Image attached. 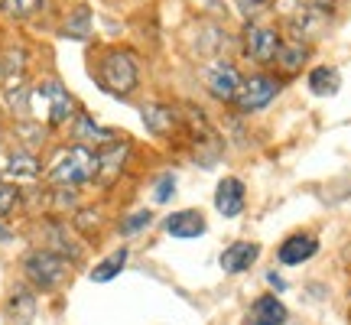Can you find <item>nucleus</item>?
Instances as JSON below:
<instances>
[{
	"instance_id": "obj_1",
	"label": "nucleus",
	"mask_w": 351,
	"mask_h": 325,
	"mask_svg": "<svg viewBox=\"0 0 351 325\" xmlns=\"http://www.w3.org/2000/svg\"><path fill=\"white\" fill-rule=\"evenodd\" d=\"M95 176H98V150H91L85 143H72V147H62L52 156L49 169H46V182L78 189L95 182Z\"/></svg>"
},
{
	"instance_id": "obj_2",
	"label": "nucleus",
	"mask_w": 351,
	"mask_h": 325,
	"mask_svg": "<svg viewBox=\"0 0 351 325\" xmlns=\"http://www.w3.org/2000/svg\"><path fill=\"white\" fill-rule=\"evenodd\" d=\"M20 267H23V280L36 289V293H56V289H62L65 283H69V276H72V261L49 248L26 250Z\"/></svg>"
},
{
	"instance_id": "obj_3",
	"label": "nucleus",
	"mask_w": 351,
	"mask_h": 325,
	"mask_svg": "<svg viewBox=\"0 0 351 325\" xmlns=\"http://www.w3.org/2000/svg\"><path fill=\"white\" fill-rule=\"evenodd\" d=\"M98 82L108 95H114V98H130L140 85L137 56L127 52V49L104 52V59L98 62Z\"/></svg>"
},
{
	"instance_id": "obj_4",
	"label": "nucleus",
	"mask_w": 351,
	"mask_h": 325,
	"mask_svg": "<svg viewBox=\"0 0 351 325\" xmlns=\"http://www.w3.org/2000/svg\"><path fill=\"white\" fill-rule=\"evenodd\" d=\"M36 108H43L39 114L46 117V127H49V130L69 127L78 114V104H75V98H72V91H69L59 78H46V82L33 85V114H36Z\"/></svg>"
},
{
	"instance_id": "obj_5",
	"label": "nucleus",
	"mask_w": 351,
	"mask_h": 325,
	"mask_svg": "<svg viewBox=\"0 0 351 325\" xmlns=\"http://www.w3.org/2000/svg\"><path fill=\"white\" fill-rule=\"evenodd\" d=\"M280 78L276 75H267V72H257V75L251 78H244L241 82V91H238V98H234V108H238L241 114H257L263 111L270 101L280 95Z\"/></svg>"
},
{
	"instance_id": "obj_6",
	"label": "nucleus",
	"mask_w": 351,
	"mask_h": 325,
	"mask_svg": "<svg viewBox=\"0 0 351 325\" xmlns=\"http://www.w3.org/2000/svg\"><path fill=\"white\" fill-rule=\"evenodd\" d=\"M130 150H134L130 140H121V137L98 150V176H95V182H98L101 189H111L114 182L121 179L127 160H130Z\"/></svg>"
},
{
	"instance_id": "obj_7",
	"label": "nucleus",
	"mask_w": 351,
	"mask_h": 325,
	"mask_svg": "<svg viewBox=\"0 0 351 325\" xmlns=\"http://www.w3.org/2000/svg\"><path fill=\"white\" fill-rule=\"evenodd\" d=\"M280 43H283L280 33L270 29V26L247 23V29H244V52H247L257 65H274L276 52H280Z\"/></svg>"
},
{
	"instance_id": "obj_8",
	"label": "nucleus",
	"mask_w": 351,
	"mask_h": 325,
	"mask_svg": "<svg viewBox=\"0 0 351 325\" xmlns=\"http://www.w3.org/2000/svg\"><path fill=\"white\" fill-rule=\"evenodd\" d=\"M241 82L244 78H241V72L231 62H215L205 69V88L221 104H228V101L234 104V98H238V91H241Z\"/></svg>"
},
{
	"instance_id": "obj_9",
	"label": "nucleus",
	"mask_w": 351,
	"mask_h": 325,
	"mask_svg": "<svg viewBox=\"0 0 351 325\" xmlns=\"http://www.w3.org/2000/svg\"><path fill=\"white\" fill-rule=\"evenodd\" d=\"M69 137L75 140V143H85V147H91V150H95V147L101 150V147L114 143V140H117V134H114V130H108V127H101L98 121L91 117V114L78 111L75 121L69 124Z\"/></svg>"
},
{
	"instance_id": "obj_10",
	"label": "nucleus",
	"mask_w": 351,
	"mask_h": 325,
	"mask_svg": "<svg viewBox=\"0 0 351 325\" xmlns=\"http://www.w3.org/2000/svg\"><path fill=\"white\" fill-rule=\"evenodd\" d=\"M244 205H247V189L241 182L238 176H225L218 189H215V208L218 215H225V218H238L244 212Z\"/></svg>"
},
{
	"instance_id": "obj_11",
	"label": "nucleus",
	"mask_w": 351,
	"mask_h": 325,
	"mask_svg": "<svg viewBox=\"0 0 351 325\" xmlns=\"http://www.w3.org/2000/svg\"><path fill=\"white\" fill-rule=\"evenodd\" d=\"M326 26H328V16H326V10H319V7H306V10H300L296 16L287 20V29L293 33V39H296V43H306V46H309V39L326 36Z\"/></svg>"
},
{
	"instance_id": "obj_12",
	"label": "nucleus",
	"mask_w": 351,
	"mask_h": 325,
	"mask_svg": "<svg viewBox=\"0 0 351 325\" xmlns=\"http://www.w3.org/2000/svg\"><path fill=\"white\" fill-rule=\"evenodd\" d=\"M163 228H166V234H173L176 241H195V238H202V234L208 231L205 215L195 212V208H182V212L166 215Z\"/></svg>"
},
{
	"instance_id": "obj_13",
	"label": "nucleus",
	"mask_w": 351,
	"mask_h": 325,
	"mask_svg": "<svg viewBox=\"0 0 351 325\" xmlns=\"http://www.w3.org/2000/svg\"><path fill=\"white\" fill-rule=\"evenodd\" d=\"M140 121H143V127L150 130L153 137H169L176 127H179V111L169 108V104H156V101H150V104L140 108Z\"/></svg>"
},
{
	"instance_id": "obj_14",
	"label": "nucleus",
	"mask_w": 351,
	"mask_h": 325,
	"mask_svg": "<svg viewBox=\"0 0 351 325\" xmlns=\"http://www.w3.org/2000/svg\"><path fill=\"white\" fill-rule=\"evenodd\" d=\"M257 257H261V244H254V241H231L221 250V267H225V274H244V270H251V263Z\"/></svg>"
},
{
	"instance_id": "obj_15",
	"label": "nucleus",
	"mask_w": 351,
	"mask_h": 325,
	"mask_svg": "<svg viewBox=\"0 0 351 325\" xmlns=\"http://www.w3.org/2000/svg\"><path fill=\"white\" fill-rule=\"evenodd\" d=\"M315 254H319V241H315L313 234H293V238H287L280 244V250H276V257H280L283 267H300V263H306L309 257H315Z\"/></svg>"
},
{
	"instance_id": "obj_16",
	"label": "nucleus",
	"mask_w": 351,
	"mask_h": 325,
	"mask_svg": "<svg viewBox=\"0 0 351 325\" xmlns=\"http://www.w3.org/2000/svg\"><path fill=\"white\" fill-rule=\"evenodd\" d=\"M36 289L33 287H16L10 293V300H7V315L13 319V325H29L36 319Z\"/></svg>"
},
{
	"instance_id": "obj_17",
	"label": "nucleus",
	"mask_w": 351,
	"mask_h": 325,
	"mask_svg": "<svg viewBox=\"0 0 351 325\" xmlns=\"http://www.w3.org/2000/svg\"><path fill=\"white\" fill-rule=\"evenodd\" d=\"M46 238H49V244H46L49 250L69 257L72 263L82 261V244L69 234V225H62V221H46Z\"/></svg>"
},
{
	"instance_id": "obj_18",
	"label": "nucleus",
	"mask_w": 351,
	"mask_h": 325,
	"mask_svg": "<svg viewBox=\"0 0 351 325\" xmlns=\"http://www.w3.org/2000/svg\"><path fill=\"white\" fill-rule=\"evenodd\" d=\"M287 319H289L287 306L276 300L274 293H267V296H261V300H254L251 325H287Z\"/></svg>"
},
{
	"instance_id": "obj_19",
	"label": "nucleus",
	"mask_w": 351,
	"mask_h": 325,
	"mask_svg": "<svg viewBox=\"0 0 351 325\" xmlns=\"http://www.w3.org/2000/svg\"><path fill=\"white\" fill-rule=\"evenodd\" d=\"M3 176H10V179H39L43 176V162L33 150H13L7 156V166H3Z\"/></svg>"
},
{
	"instance_id": "obj_20",
	"label": "nucleus",
	"mask_w": 351,
	"mask_h": 325,
	"mask_svg": "<svg viewBox=\"0 0 351 325\" xmlns=\"http://www.w3.org/2000/svg\"><path fill=\"white\" fill-rule=\"evenodd\" d=\"M309 59V46L306 43H280V52H276V69L283 72V75H296L302 65Z\"/></svg>"
},
{
	"instance_id": "obj_21",
	"label": "nucleus",
	"mask_w": 351,
	"mask_h": 325,
	"mask_svg": "<svg viewBox=\"0 0 351 325\" xmlns=\"http://www.w3.org/2000/svg\"><path fill=\"white\" fill-rule=\"evenodd\" d=\"M0 72H3V88L26 82V49L23 46H10L0 59Z\"/></svg>"
},
{
	"instance_id": "obj_22",
	"label": "nucleus",
	"mask_w": 351,
	"mask_h": 325,
	"mask_svg": "<svg viewBox=\"0 0 351 325\" xmlns=\"http://www.w3.org/2000/svg\"><path fill=\"white\" fill-rule=\"evenodd\" d=\"M127 261H130V250H127V248L111 250V254H108V257H104V261H101L98 267H95V270L88 274V276H91V283H111L114 276L124 274Z\"/></svg>"
},
{
	"instance_id": "obj_23",
	"label": "nucleus",
	"mask_w": 351,
	"mask_h": 325,
	"mask_svg": "<svg viewBox=\"0 0 351 325\" xmlns=\"http://www.w3.org/2000/svg\"><path fill=\"white\" fill-rule=\"evenodd\" d=\"M3 101L16 117H33V85L29 82H20V85L3 88Z\"/></svg>"
},
{
	"instance_id": "obj_24",
	"label": "nucleus",
	"mask_w": 351,
	"mask_h": 325,
	"mask_svg": "<svg viewBox=\"0 0 351 325\" xmlns=\"http://www.w3.org/2000/svg\"><path fill=\"white\" fill-rule=\"evenodd\" d=\"M13 134L20 137V147H23V150L36 153L39 147L46 143V127L36 124L33 117H20V121H16V127H13Z\"/></svg>"
},
{
	"instance_id": "obj_25",
	"label": "nucleus",
	"mask_w": 351,
	"mask_h": 325,
	"mask_svg": "<svg viewBox=\"0 0 351 325\" xmlns=\"http://www.w3.org/2000/svg\"><path fill=\"white\" fill-rule=\"evenodd\" d=\"M39 10H46V0H0V13L10 20H29Z\"/></svg>"
},
{
	"instance_id": "obj_26",
	"label": "nucleus",
	"mask_w": 351,
	"mask_h": 325,
	"mask_svg": "<svg viewBox=\"0 0 351 325\" xmlns=\"http://www.w3.org/2000/svg\"><path fill=\"white\" fill-rule=\"evenodd\" d=\"M309 91L313 95H335L339 91V72L328 69V65H319L309 72Z\"/></svg>"
},
{
	"instance_id": "obj_27",
	"label": "nucleus",
	"mask_w": 351,
	"mask_h": 325,
	"mask_svg": "<svg viewBox=\"0 0 351 325\" xmlns=\"http://www.w3.org/2000/svg\"><path fill=\"white\" fill-rule=\"evenodd\" d=\"M62 33H65V36H72V39H85L88 33H91V10H88L85 3H82V7H75V13L65 20Z\"/></svg>"
},
{
	"instance_id": "obj_28",
	"label": "nucleus",
	"mask_w": 351,
	"mask_h": 325,
	"mask_svg": "<svg viewBox=\"0 0 351 325\" xmlns=\"http://www.w3.org/2000/svg\"><path fill=\"white\" fill-rule=\"evenodd\" d=\"M153 225V212L150 208H137V212H130L121 218V234L124 238H134V234H140V231H147V228Z\"/></svg>"
},
{
	"instance_id": "obj_29",
	"label": "nucleus",
	"mask_w": 351,
	"mask_h": 325,
	"mask_svg": "<svg viewBox=\"0 0 351 325\" xmlns=\"http://www.w3.org/2000/svg\"><path fill=\"white\" fill-rule=\"evenodd\" d=\"M20 202H23L20 186H13V182H0V221H7V218L20 208Z\"/></svg>"
},
{
	"instance_id": "obj_30",
	"label": "nucleus",
	"mask_w": 351,
	"mask_h": 325,
	"mask_svg": "<svg viewBox=\"0 0 351 325\" xmlns=\"http://www.w3.org/2000/svg\"><path fill=\"white\" fill-rule=\"evenodd\" d=\"M173 195H176V176L173 173H163L160 179H156V186H153V199L163 205V202H169Z\"/></svg>"
},
{
	"instance_id": "obj_31",
	"label": "nucleus",
	"mask_w": 351,
	"mask_h": 325,
	"mask_svg": "<svg viewBox=\"0 0 351 325\" xmlns=\"http://www.w3.org/2000/svg\"><path fill=\"white\" fill-rule=\"evenodd\" d=\"M234 7L254 23V16H261V13L270 7V0H234Z\"/></svg>"
},
{
	"instance_id": "obj_32",
	"label": "nucleus",
	"mask_w": 351,
	"mask_h": 325,
	"mask_svg": "<svg viewBox=\"0 0 351 325\" xmlns=\"http://www.w3.org/2000/svg\"><path fill=\"white\" fill-rule=\"evenodd\" d=\"M267 283H270V287H274V289H280V293L287 289V280H283V276H280V274H267Z\"/></svg>"
},
{
	"instance_id": "obj_33",
	"label": "nucleus",
	"mask_w": 351,
	"mask_h": 325,
	"mask_svg": "<svg viewBox=\"0 0 351 325\" xmlns=\"http://www.w3.org/2000/svg\"><path fill=\"white\" fill-rule=\"evenodd\" d=\"M7 241H13V231L3 221H0V244H7Z\"/></svg>"
},
{
	"instance_id": "obj_34",
	"label": "nucleus",
	"mask_w": 351,
	"mask_h": 325,
	"mask_svg": "<svg viewBox=\"0 0 351 325\" xmlns=\"http://www.w3.org/2000/svg\"><path fill=\"white\" fill-rule=\"evenodd\" d=\"M309 3H313V7H319V10H328L335 0H309Z\"/></svg>"
},
{
	"instance_id": "obj_35",
	"label": "nucleus",
	"mask_w": 351,
	"mask_h": 325,
	"mask_svg": "<svg viewBox=\"0 0 351 325\" xmlns=\"http://www.w3.org/2000/svg\"><path fill=\"white\" fill-rule=\"evenodd\" d=\"M0 140H3V127H0Z\"/></svg>"
},
{
	"instance_id": "obj_36",
	"label": "nucleus",
	"mask_w": 351,
	"mask_h": 325,
	"mask_svg": "<svg viewBox=\"0 0 351 325\" xmlns=\"http://www.w3.org/2000/svg\"><path fill=\"white\" fill-rule=\"evenodd\" d=\"M0 179H3V169H0Z\"/></svg>"
}]
</instances>
